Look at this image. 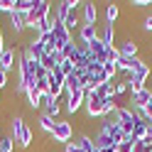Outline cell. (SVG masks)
<instances>
[{
  "mask_svg": "<svg viewBox=\"0 0 152 152\" xmlns=\"http://www.w3.org/2000/svg\"><path fill=\"white\" fill-rule=\"evenodd\" d=\"M79 5H81L79 0H61V3H56V5H54V20H56V22H64L66 15H69L71 10H76Z\"/></svg>",
  "mask_w": 152,
  "mask_h": 152,
  "instance_id": "cell-8",
  "label": "cell"
},
{
  "mask_svg": "<svg viewBox=\"0 0 152 152\" xmlns=\"http://www.w3.org/2000/svg\"><path fill=\"white\" fill-rule=\"evenodd\" d=\"M118 15H120V7H118L115 3H108V5H106V25H115Z\"/></svg>",
  "mask_w": 152,
  "mask_h": 152,
  "instance_id": "cell-21",
  "label": "cell"
},
{
  "mask_svg": "<svg viewBox=\"0 0 152 152\" xmlns=\"http://www.w3.org/2000/svg\"><path fill=\"white\" fill-rule=\"evenodd\" d=\"M150 98H152V91L150 88H142L137 93H132V96H130V108H145L150 103Z\"/></svg>",
  "mask_w": 152,
  "mask_h": 152,
  "instance_id": "cell-13",
  "label": "cell"
},
{
  "mask_svg": "<svg viewBox=\"0 0 152 152\" xmlns=\"http://www.w3.org/2000/svg\"><path fill=\"white\" fill-rule=\"evenodd\" d=\"M150 74H152V69H150V64H142L140 69H137L135 74L130 76V79H132V81H137V83H142V86H145V81L150 79Z\"/></svg>",
  "mask_w": 152,
  "mask_h": 152,
  "instance_id": "cell-20",
  "label": "cell"
},
{
  "mask_svg": "<svg viewBox=\"0 0 152 152\" xmlns=\"http://www.w3.org/2000/svg\"><path fill=\"white\" fill-rule=\"evenodd\" d=\"M79 88H83V83H81V79H79V74H69L66 76V93L69 91H79Z\"/></svg>",
  "mask_w": 152,
  "mask_h": 152,
  "instance_id": "cell-23",
  "label": "cell"
},
{
  "mask_svg": "<svg viewBox=\"0 0 152 152\" xmlns=\"http://www.w3.org/2000/svg\"><path fill=\"white\" fill-rule=\"evenodd\" d=\"M42 96H44V93H42L39 88H37V83H34V86H30V88L25 91V98H27V106H30L32 110H37V108H42Z\"/></svg>",
  "mask_w": 152,
  "mask_h": 152,
  "instance_id": "cell-11",
  "label": "cell"
},
{
  "mask_svg": "<svg viewBox=\"0 0 152 152\" xmlns=\"http://www.w3.org/2000/svg\"><path fill=\"white\" fill-rule=\"evenodd\" d=\"M135 142L137 140L132 137V135H125V140L118 145V152H135Z\"/></svg>",
  "mask_w": 152,
  "mask_h": 152,
  "instance_id": "cell-25",
  "label": "cell"
},
{
  "mask_svg": "<svg viewBox=\"0 0 152 152\" xmlns=\"http://www.w3.org/2000/svg\"><path fill=\"white\" fill-rule=\"evenodd\" d=\"M5 86H7V74L0 71V88H5Z\"/></svg>",
  "mask_w": 152,
  "mask_h": 152,
  "instance_id": "cell-35",
  "label": "cell"
},
{
  "mask_svg": "<svg viewBox=\"0 0 152 152\" xmlns=\"http://www.w3.org/2000/svg\"><path fill=\"white\" fill-rule=\"evenodd\" d=\"M93 39H98V30L93 25H81V30H79V42L81 44H91Z\"/></svg>",
  "mask_w": 152,
  "mask_h": 152,
  "instance_id": "cell-17",
  "label": "cell"
},
{
  "mask_svg": "<svg viewBox=\"0 0 152 152\" xmlns=\"http://www.w3.org/2000/svg\"><path fill=\"white\" fill-rule=\"evenodd\" d=\"M7 22H10V32L15 37H20L25 30H27V15L20 12V10H15L12 15H7Z\"/></svg>",
  "mask_w": 152,
  "mask_h": 152,
  "instance_id": "cell-7",
  "label": "cell"
},
{
  "mask_svg": "<svg viewBox=\"0 0 152 152\" xmlns=\"http://www.w3.org/2000/svg\"><path fill=\"white\" fill-rule=\"evenodd\" d=\"M0 132H3V125H0Z\"/></svg>",
  "mask_w": 152,
  "mask_h": 152,
  "instance_id": "cell-39",
  "label": "cell"
},
{
  "mask_svg": "<svg viewBox=\"0 0 152 152\" xmlns=\"http://www.w3.org/2000/svg\"><path fill=\"white\" fill-rule=\"evenodd\" d=\"M83 103H86V91L79 88V91H69L66 93V113H79L83 108Z\"/></svg>",
  "mask_w": 152,
  "mask_h": 152,
  "instance_id": "cell-4",
  "label": "cell"
},
{
  "mask_svg": "<svg viewBox=\"0 0 152 152\" xmlns=\"http://www.w3.org/2000/svg\"><path fill=\"white\" fill-rule=\"evenodd\" d=\"M42 108H44V110H42L44 115L59 120V103H56V101L49 96V93H44V96H42Z\"/></svg>",
  "mask_w": 152,
  "mask_h": 152,
  "instance_id": "cell-10",
  "label": "cell"
},
{
  "mask_svg": "<svg viewBox=\"0 0 152 152\" xmlns=\"http://www.w3.org/2000/svg\"><path fill=\"white\" fill-rule=\"evenodd\" d=\"M113 93H115V98H118V96H125V93H128V83H125V81L115 83V86H113Z\"/></svg>",
  "mask_w": 152,
  "mask_h": 152,
  "instance_id": "cell-33",
  "label": "cell"
},
{
  "mask_svg": "<svg viewBox=\"0 0 152 152\" xmlns=\"http://www.w3.org/2000/svg\"><path fill=\"white\" fill-rule=\"evenodd\" d=\"M15 59H17V49L7 47V49L0 54V69H3L5 74H10V71L15 69Z\"/></svg>",
  "mask_w": 152,
  "mask_h": 152,
  "instance_id": "cell-9",
  "label": "cell"
},
{
  "mask_svg": "<svg viewBox=\"0 0 152 152\" xmlns=\"http://www.w3.org/2000/svg\"><path fill=\"white\" fill-rule=\"evenodd\" d=\"M0 152H15V140L10 135H0Z\"/></svg>",
  "mask_w": 152,
  "mask_h": 152,
  "instance_id": "cell-27",
  "label": "cell"
},
{
  "mask_svg": "<svg viewBox=\"0 0 152 152\" xmlns=\"http://www.w3.org/2000/svg\"><path fill=\"white\" fill-rule=\"evenodd\" d=\"M140 123V118L132 113L130 106H118V125L128 132V135H132V128H135Z\"/></svg>",
  "mask_w": 152,
  "mask_h": 152,
  "instance_id": "cell-2",
  "label": "cell"
},
{
  "mask_svg": "<svg viewBox=\"0 0 152 152\" xmlns=\"http://www.w3.org/2000/svg\"><path fill=\"white\" fill-rule=\"evenodd\" d=\"M145 135H147V125H145V123H142V120H140V123H137V125H135V128H132V137H135V140L140 142V140H145Z\"/></svg>",
  "mask_w": 152,
  "mask_h": 152,
  "instance_id": "cell-29",
  "label": "cell"
},
{
  "mask_svg": "<svg viewBox=\"0 0 152 152\" xmlns=\"http://www.w3.org/2000/svg\"><path fill=\"white\" fill-rule=\"evenodd\" d=\"M54 118H49V115H44V113H42V115H39V130L42 132H47V135H52V130H54Z\"/></svg>",
  "mask_w": 152,
  "mask_h": 152,
  "instance_id": "cell-24",
  "label": "cell"
},
{
  "mask_svg": "<svg viewBox=\"0 0 152 152\" xmlns=\"http://www.w3.org/2000/svg\"><path fill=\"white\" fill-rule=\"evenodd\" d=\"M88 49H91V54H93V59H96V61L106 64V56H108V47L103 44L101 39H93V42L88 44Z\"/></svg>",
  "mask_w": 152,
  "mask_h": 152,
  "instance_id": "cell-15",
  "label": "cell"
},
{
  "mask_svg": "<svg viewBox=\"0 0 152 152\" xmlns=\"http://www.w3.org/2000/svg\"><path fill=\"white\" fill-rule=\"evenodd\" d=\"M52 37H54L56 49H59V52H61V47H66L69 42H74V37H71L69 30H66V25L64 22H56V20H54V27H52Z\"/></svg>",
  "mask_w": 152,
  "mask_h": 152,
  "instance_id": "cell-5",
  "label": "cell"
},
{
  "mask_svg": "<svg viewBox=\"0 0 152 152\" xmlns=\"http://www.w3.org/2000/svg\"><path fill=\"white\" fill-rule=\"evenodd\" d=\"M61 59H69V61H76L79 59V47H76V42H69L66 47H61Z\"/></svg>",
  "mask_w": 152,
  "mask_h": 152,
  "instance_id": "cell-19",
  "label": "cell"
},
{
  "mask_svg": "<svg viewBox=\"0 0 152 152\" xmlns=\"http://www.w3.org/2000/svg\"><path fill=\"white\" fill-rule=\"evenodd\" d=\"M118 52H120V56H123V59H135V56H137V52H140V44H137L135 39H125V42H120Z\"/></svg>",
  "mask_w": 152,
  "mask_h": 152,
  "instance_id": "cell-12",
  "label": "cell"
},
{
  "mask_svg": "<svg viewBox=\"0 0 152 152\" xmlns=\"http://www.w3.org/2000/svg\"><path fill=\"white\" fill-rule=\"evenodd\" d=\"M64 25H66V30H76V27H79L81 30V25H79V15H76V10H71L69 15H66V20H64Z\"/></svg>",
  "mask_w": 152,
  "mask_h": 152,
  "instance_id": "cell-26",
  "label": "cell"
},
{
  "mask_svg": "<svg viewBox=\"0 0 152 152\" xmlns=\"http://www.w3.org/2000/svg\"><path fill=\"white\" fill-rule=\"evenodd\" d=\"M17 10V0H0V12L3 15H12Z\"/></svg>",
  "mask_w": 152,
  "mask_h": 152,
  "instance_id": "cell-28",
  "label": "cell"
},
{
  "mask_svg": "<svg viewBox=\"0 0 152 152\" xmlns=\"http://www.w3.org/2000/svg\"><path fill=\"white\" fill-rule=\"evenodd\" d=\"M49 137H52L54 142H64V145H66V142L74 137V125H71L69 120L59 118V120L54 123V130H52V135H49Z\"/></svg>",
  "mask_w": 152,
  "mask_h": 152,
  "instance_id": "cell-1",
  "label": "cell"
},
{
  "mask_svg": "<svg viewBox=\"0 0 152 152\" xmlns=\"http://www.w3.org/2000/svg\"><path fill=\"white\" fill-rule=\"evenodd\" d=\"M59 71H61L64 76L74 74V71H76V69H74V61H69V59H61V61H59Z\"/></svg>",
  "mask_w": 152,
  "mask_h": 152,
  "instance_id": "cell-32",
  "label": "cell"
},
{
  "mask_svg": "<svg viewBox=\"0 0 152 152\" xmlns=\"http://www.w3.org/2000/svg\"><path fill=\"white\" fill-rule=\"evenodd\" d=\"M103 71H106V76H108V79H113V81H115V76H118V64L106 61V64H103Z\"/></svg>",
  "mask_w": 152,
  "mask_h": 152,
  "instance_id": "cell-31",
  "label": "cell"
},
{
  "mask_svg": "<svg viewBox=\"0 0 152 152\" xmlns=\"http://www.w3.org/2000/svg\"><path fill=\"white\" fill-rule=\"evenodd\" d=\"M145 113H147V118L152 120V98H150V103H147V106H145Z\"/></svg>",
  "mask_w": 152,
  "mask_h": 152,
  "instance_id": "cell-37",
  "label": "cell"
},
{
  "mask_svg": "<svg viewBox=\"0 0 152 152\" xmlns=\"http://www.w3.org/2000/svg\"><path fill=\"white\" fill-rule=\"evenodd\" d=\"M83 108H86V115H88V118H103L101 98H98L93 91H86V103H83Z\"/></svg>",
  "mask_w": 152,
  "mask_h": 152,
  "instance_id": "cell-6",
  "label": "cell"
},
{
  "mask_svg": "<svg viewBox=\"0 0 152 152\" xmlns=\"http://www.w3.org/2000/svg\"><path fill=\"white\" fill-rule=\"evenodd\" d=\"M81 7H83V25H93L96 27V22H98V7H96V3H81Z\"/></svg>",
  "mask_w": 152,
  "mask_h": 152,
  "instance_id": "cell-14",
  "label": "cell"
},
{
  "mask_svg": "<svg viewBox=\"0 0 152 152\" xmlns=\"http://www.w3.org/2000/svg\"><path fill=\"white\" fill-rule=\"evenodd\" d=\"M0 96H3V88H0Z\"/></svg>",
  "mask_w": 152,
  "mask_h": 152,
  "instance_id": "cell-38",
  "label": "cell"
},
{
  "mask_svg": "<svg viewBox=\"0 0 152 152\" xmlns=\"http://www.w3.org/2000/svg\"><path fill=\"white\" fill-rule=\"evenodd\" d=\"M76 145H79L83 152H96V142H93L91 135H81L79 140H76Z\"/></svg>",
  "mask_w": 152,
  "mask_h": 152,
  "instance_id": "cell-22",
  "label": "cell"
},
{
  "mask_svg": "<svg viewBox=\"0 0 152 152\" xmlns=\"http://www.w3.org/2000/svg\"><path fill=\"white\" fill-rule=\"evenodd\" d=\"M34 3H37V0H17V10L25 12V15H30L32 7H34Z\"/></svg>",
  "mask_w": 152,
  "mask_h": 152,
  "instance_id": "cell-30",
  "label": "cell"
},
{
  "mask_svg": "<svg viewBox=\"0 0 152 152\" xmlns=\"http://www.w3.org/2000/svg\"><path fill=\"white\" fill-rule=\"evenodd\" d=\"M49 15H52V3H49V0H37L34 7H32V12L27 15V27L42 22L44 17H49Z\"/></svg>",
  "mask_w": 152,
  "mask_h": 152,
  "instance_id": "cell-3",
  "label": "cell"
},
{
  "mask_svg": "<svg viewBox=\"0 0 152 152\" xmlns=\"http://www.w3.org/2000/svg\"><path fill=\"white\" fill-rule=\"evenodd\" d=\"M147 5H152V0H132L130 7H137V10H145Z\"/></svg>",
  "mask_w": 152,
  "mask_h": 152,
  "instance_id": "cell-34",
  "label": "cell"
},
{
  "mask_svg": "<svg viewBox=\"0 0 152 152\" xmlns=\"http://www.w3.org/2000/svg\"><path fill=\"white\" fill-rule=\"evenodd\" d=\"M150 152H152V150H150Z\"/></svg>",
  "mask_w": 152,
  "mask_h": 152,
  "instance_id": "cell-40",
  "label": "cell"
},
{
  "mask_svg": "<svg viewBox=\"0 0 152 152\" xmlns=\"http://www.w3.org/2000/svg\"><path fill=\"white\" fill-rule=\"evenodd\" d=\"M145 30H147V32H152V15H150V17H145Z\"/></svg>",
  "mask_w": 152,
  "mask_h": 152,
  "instance_id": "cell-36",
  "label": "cell"
},
{
  "mask_svg": "<svg viewBox=\"0 0 152 152\" xmlns=\"http://www.w3.org/2000/svg\"><path fill=\"white\" fill-rule=\"evenodd\" d=\"M32 140H34V135H32V128L25 123V125H22V130H20V137H17V145H20L22 150H27V147L32 145Z\"/></svg>",
  "mask_w": 152,
  "mask_h": 152,
  "instance_id": "cell-18",
  "label": "cell"
},
{
  "mask_svg": "<svg viewBox=\"0 0 152 152\" xmlns=\"http://www.w3.org/2000/svg\"><path fill=\"white\" fill-rule=\"evenodd\" d=\"M115 34H118V32H115V25H106V27L98 32V39L110 49V47H115Z\"/></svg>",
  "mask_w": 152,
  "mask_h": 152,
  "instance_id": "cell-16",
  "label": "cell"
}]
</instances>
